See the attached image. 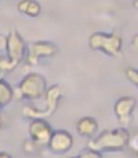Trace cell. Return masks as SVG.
Segmentation results:
<instances>
[{
    "mask_svg": "<svg viewBox=\"0 0 138 158\" xmlns=\"http://www.w3.org/2000/svg\"><path fill=\"white\" fill-rule=\"evenodd\" d=\"M130 133L126 128L104 131L97 137H91L87 143L89 150L102 153V151H122L127 147Z\"/></svg>",
    "mask_w": 138,
    "mask_h": 158,
    "instance_id": "1",
    "label": "cell"
},
{
    "mask_svg": "<svg viewBox=\"0 0 138 158\" xmlns=\"http://www.w3.org/2000/svg\"><path fill=\"white\" fill-rule=\"evenodd\" d=\"M89 46L91 50H100L109 57H122L123 38L117 31L112 33L94 32L89 38Z\"/></svg>",
    "mask_w": 138,
    "mask_h": 158,
    "instance_id": "2",
    "label": "cell"
},
{
    "mask_svg": "<svg viewBox=\"0 0 138 158\" xmlns=\"http://www.w3.org/2000/svg\"><path fill=\"white\" fill-rule=\"evenodd\" d=\"M62 97V87L60 85H54V86L49 87L44 93V101H46V108L39 110L36 107L25 106L22 108V114L25 118H30V119H44L47 117H51L55 111H57L60 98Z\"/></svg>",
    "mask_w": 138,
    "mask_h": 158,
    "instance_id": "3",
    "label": "cell"
},
{
    "mask_svg": "<svg viewBox=\"0 0 138 158\" xmlns=\"http://www.w3.org/2000/svg\"><path fill=\"white\" fill-rule=\"evenodd\" d=\"M47 90V82L43 75L30 72L18 85V97L26 100H39Z\"/></svg>",
    "mask_w": 138,
    "mask_h": 158,
    "instance_id": "4",
    "label": "cell"
},
{
    "mask_svg": "<svg viewBox=\"0 0 138 158\" xmlns=\"http://www.w3.org/2000/svg\"><path fill=\"white\" fill-rule=\"evenodd\" d=\"M26 47L28 46H26V43H25L24 38H22L21 33L17 29L10 31L8 35L6 36V44H4L6 56H7L10 60H13L17 65L25 60Z\"/></svg>",
    "mask_w": 138,
    "mask_h": 158,
    "instance_id": "5",
    "label": "cell"
},
{
    "mask_svg": "<svg viewBox=\"0 0 138 158\" xmlns=\"http://www.w3.org/2000/svg\"><path fill=\"white\" fill-rule=\"evenodd\" d=\"M57 52H58V47L54 43H51V42H44V40L33 42V43H30L26 47L25 60H26L28 65L35 67L39 64L40 58L53 57V56L57 54Z\"/></svg>",
    "mask_w": 138,
    "mask_h": 158,
    "instance_id": "6",
    "label": "cell"
},
{
    "mask_svg": "<svg viewBox=\"0 0 138 158\" xmlns=\"http://www.w3.org/2000/svg\"><path fill=\"white\" fill-rule=\"evenodd\" d=\"M136 104V98L131 96H123L115 103V115H116L119 123L122 125V128H127L130 125Z\"/></svg>",
    "mask_w": 138,
    "mask_h": 158,
    "instance_id": "7",
    "label": "cell"
},
{
    "mask_svg": "<svg viewBox=\"0 0 138 158\" xmlns=\"http://www.w3.org/2000/svg\"><path fill=\"white\" fill-rule=\"evenodd\" d=\"M29 136L36 144L43 147L49 144L53 136V129L44 119H32L29 125Z\"/></svg>",
    "mask_w": 138,
    "mask_h": 158,
    "instance_id": "8",
    "label": "cell"
},
{
    "mask_svg": "<svg viewBox=\"0 0 138 158\" xmlns=\"http://www.w3.org/2000/svg\"><path fill=\"white\" fill-rule=\"evenodd\" d=\"M73 144V137L69 132L66 131H55L53 132V136L49 142V148L57 154L66 153L72 148Z\"/></svg>",
    "mask_w": 138,
    "mask_h": 158,
    "instance_id": "9",
    "label": "cell"
},
{
    "mask_svg": "<svg viewBox=\"0 0 138 158\" xmlns=\"http://www.w3.org/2000/svg\"><path fill=\"white\" fill-rule=\"evenodd\" d=\"M97 129H98V122L93 117H83L76 123V131L83 137H90V139L94 137Z\"/></svg>",
    "mask_w": 138,
    "mask_h": 158,
    "instance_id": "10",
    "label": "cell"
},
{
    "mask_svg": "<svg viewBox=\"0 0 138 158\" xmlns=\"http://www.w3.org/2000/svg\"><path fill=\"white\" fill-rule=\"evenodd\" d=\"M17 10L28 17H37L41 13V6L36 0H19Z\"/></svg>",
    "mask_w": 138,
    "mask_h": 158,
    "instance_id": "11",
    "label": "cell"
},
{
    "mask_svg": "<svg viewBox=\"0 0 138 158\" xmlns=\"http://www.w3.org/2000/svg\"><path fill=\"white\" fill-rule=\"evenodd\" d=\"M14 97V92L11 89V86L4 81V79H0V108L6 107L11 103Z\"/></svg>",
    "mask_w": 138,
    "mask_h": 158,
    "instance_id": "12",
    "label": "cell"
},
{
    "mask_svg": "<svg viewBox=\"0 0 138 158\" xmlns=\"http://www.w3.org/2000/svg\"><path fill=\"white\" fill-rule=\"evenodd\" d=\"M15 68H17V64L14 63L13 60H10L6 54L0 56V69H2L3 74H6V72H11Z\"/></svg>",
    "mask_w": 138,
    "mask_h": 158,
    "instance_id": "13",
    "label": "cell"
},
{
    "mask_svg": "<svg viewBox=\"0 0 138 158\" xmlns=\"http://www.w3.org/2000/svg\"><path fill=\"white\" fill-rule=\"evenodd\" d=\"M127 147L130 148V151L138 158V129L134 132L133 135H130L127 142Z\"/></svg>",
    "mask_w": 138,
    "mask_h": 158,
    "instance_id": "14",
    "label": "cell"
},
{
    "mask_svg": "<svg viewBox=\"0 0 138 158\" xmlns=\"http://www.w3.org/2000/svg\"><path fill=\"white\" fill-rule=\"evenodd\" d=\"M40 150V146L36 144L32 139H28L24 142V151L28 154H37Z\"/></svg>",
    "mask_w": 138,
    "mask_h": 158,
    "instance_id": "15",
    "label": "cell"
},
{
    "mask_svg": "<svg viewBox=\"0 0 138 158\" xmlns=\"http://www.w3.org/2000/svg\"><path fill=\"white\" fill-rule=\"evenodd\" d=\"M126 78H127L133 85H136V86L138 87V69L127 68L126 69Z\"/></svg>",
    "mask_w": 138,
    "mask_h": 158,
    "instance_id": "16",
    "label": "cell"
},
{
    "mask_svg": "<svg viewBox=\"0 0 138 158\" xmlns=\"http://www.w3.org/2000/svg\"><path fill=\"white\" fill-rule=\"evenodd\" d=\"M69 158H102V157H101V154L97 153V151L87 150V151H84V153H81L80 156H77V157H69Z\"/></svg>",
    "mask_w": 138,
    "mask_h": 158,
    "instance_id": "17",
    "label": "cell"
},
{
    "mask_svg": "<svg viewBox=\"0 0 138 158\" xmlns=\"http://www.w3.org/2000/svg\"><path fill=\"white\" fill-rule=\"evenodd\" d=\"M131 47L138 53V33L133 38V40H131Z\"/></svg>",
    "mask_w": 138,
    "mask_h": 158,
    "instance_id": "18",
    "label": "cell"
},
{
    "mask_svg": "<svg viewBox=\"0 0 138 158\" xmlns=\"http://www.w3.org/2000/svg\"><path fill=\"white\" fill-rule=\"evenodd\" d=\"M4 44H6V38L4 36H0V50L4 49Z\"/></svg>",
    "mask_w": 138,
    "mask_h": 158,
    "instance_id": "19",
    "label": "cell"
},
{
    "mask_svg": "<svg viewBox=\"0 0 138 158\" xmlns=\"http://www.w3.org/2000/svg\"><path fill=\"white\" fill-rule=\"evenodd\" d=\"M0 158H13L8 153H0Z\"/></svg>",
    "mask_w": 138,
    "mask_h": 158,
    "instance_id": "20",
    "label": "cell"
},
{
    "mask_svg": "<svg viewBox=\"0 0 138 158\" xmlns=\"http://www.w3.org/2000/svg\"><path fill=\"white\" fill-rule=\"evenodd\" d=\"M133 6L136 8H138V0H133Z\"/></svg>",
    "mask_w": 138,
    "mask_h": 158,
    "instance_id": "21",
    "label": "cell"
},
{
    "mask_svg": "<svg viewBox=\"0 0 138 158\" xmlns=\"http://www.w3.org/2000/svg\"><path fill=\"white\" fill-rule=\"evenodd\" d=\"M2 125H3V118H2V114H0V128H2Z\"/></svg>",
    "mask_w": 138,
    "mask_h": 158,
    "instance_id": "22",
    "label": "cell"
},
{
    "mask_svg": "<svg viewBox=\"0 0 138 158\" xmlns=\"http://www.w3.org/2000/svg\"><path fill=\"white\" fill-rule=\"evenodd\" d=\"M3 75H4V74H3V72H2V69H0V79H3Z\"/></svg>",
    "mask_w": 138,
    "mask_h": 158,
    "instance_id": "23",
    "label": "cell"
}]
</instances>
